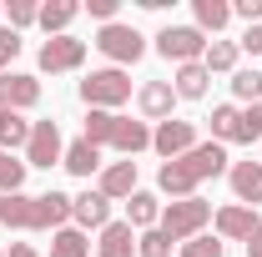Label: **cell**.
Instances as JSON below:
<instances>
[{"label":"cell","mask_w":262,"mask_h":257,"mask_svg":"<svg viewBox=\"0 0 262 257\" xmlns=\"http://www.w3.org/2000/svg\"><path fill=\"white\" fill-rule=\"evenodd\" d=\"M106 222H111V202H106L96 187H86L81 197H71V227H81V232L91 237V232H101Z\"/></svg>","instance_id":"10"},{"label":"cell","mask_w":262,"mask_h":257,"mask_svg":"<svg viewBox=\"0 0 262 257\" xmlns=\"http://www.w3.org/2000/svg\"><path fill=\"white\" fill-rule=\"evenodd\" d=\"M81 10H91V20H101V26H111L116 10H121V0H86Z\"/></svg>","instance_id":"37"},{"label":"cell","mask_w":262,"mask_h":257,"mask_svg":"<svg viewBox=\"0 0 262 257\" xmlns=\"http://www.w3.org/2000/svg\"><path fill=\"white\" fill-rule=\"evenodd\" d=\"M0 227H5V192H0Z\"/></svg>","instance_id":"42"},{"label":"cell","mask_w":262,"mask_h":257,"mask_svg":"<svg viewBox=\"0 0 262 257\" xmlns=\"http://www.w3.org/2000/svg\"><path fill=\"white\" fill-rule=\"evenodd\" d=\"M5 257H46V252H40L35 242H10V252H5Z\"/></svg>","instance_id":"40"},{"label":"cell","mask_w":262,"mask_h":257,"mask_svg":"<svg viewBox=\"0 0 262 257\" xmlns=\"http://www.w3.org/2000/svg\"><path fill=\"white\" fill-rule=\"evenodd\" d=\"M182 161L192 166V177H196V182H207V177H227V166H232V161H227V146H222V141H196V146H192V152H187Z\"/></svg>","instance_id":"15"},{"label":"cell","mask_w":262,"mask_h":257,"mask_svg":"<svg viewBox=\"0 0 262 257\" xmlns=\"http://www.w3.org/2000/svg\"><path fill=\"white\" fill-rule=\"evenodd\" d=\"M136 257H177V242L166 237L162 227H151V232H136Z\"/></svg>","instance_id":"31"},{"label":"cell","mask_w":262,"mask_h":257,"mask_svg":"<svg viewBox=\"0 0 262 257\" xmlns=\"http://www.w3.org/2000/svg\"><path fill=\"white\" fill-rule=\"evenodd\" d=\"M177 257H227V242L212 237V232H202V237H192V242H182Z\"/></svg>","instance_id":"33"},{"label":"cell","mask_w":262,"mask_h":257,"mask_svg":"<svg viewBox=\"0 0 262 257\" xmlns=\"http://www.w3.org/2000/svg\"><path fill=\"white\" fill-rule=\"evenodd\" d=\"M171 106H177L171 81H141V86H136V111H141V121H171Z\"/></svg>","instance_id":"11"},{"label":"cell","mask_w":262,"mask_h":257,"mask_svg":"<svg viewBox=\"0 0 262 257\" xmlns=\"http://www.w3.org/2000/svg\"><path fill=\"white\" fill-rule=\"evenodd\" d=\"M91 237L81 232V227H61V232H51V252L46 257H91Z\"/></svg>","instance_id":"26"},{"label":"cell","mask_w":262,"mask_h":257,"mask_svg":"<svg viewBox=\"0 0 262 257\" xmlns=\"http://www.w3.org/2000/svg\"><path fill=\"white\" fill-rule=\"evenodd\" d=\"M182 247V242H192V237H202L207 227H212V202H202V197H187V202H166L162 207V222H157Z\"/></svg>","instance_id":"2"},{"label":"cell","mask_w":262,"mask_h":257,"mask_svg":"<svg viewBox=\"0 0 262 257\" xmlns=\"http://www.w3.org/2000/svg\"><path fill=\"white\" fill-rule=\"evenodd\" d=\"M66 157V141H61V126L46 116V121H31V141H26V166H40V172H51V166H61Z\"/></svg>","instance_id":"6"},{"label":"cell","mask_w":262,"mask_h":257,"mask_svg":"<svg viewBox=\"0 0 262 257\" xmlns=\"http://www.w3.org/2000/svg\"><path fill=\"white\" fill-rule=\"evenodd\" d=\"M196 182L192 177V166L187 161H162V172H157V192H166L171 202H187V197H196Z\"/></svg>","instance_id":"16"},{"label":"cell","mask_w":262,"mask_h":257,"mask_svg":"<svg viewBox=\"0 0 262 257\" xmlns=\"http://www.w3.org/2000/svg\"><path fill=\"white\" fill-rule=\"evenodd\" d=\"M5 227L10 232H46L40 227V197H31V192L5 197Z\"/></svg>","instance_id":"17"},{"label":"cell","mask_w":262,"mask_h":257,"mask_svg":"<svg viewBox=\"0 0 262 257\" xmlns=\"http://www.w3.org/2000/svg\"><path fill=\"white\" fill-rule=\"evenodd\" d=\"M237 141H262V101H252V106H242V131H237Z\"/></svg>","instance_id":"35"},{"label":"cell","mask_w":262,"mask_h":257,"mask_svg":"<svg viewBox=\"0 0 262 257\" xmlns=\"http://www.w3.org/2000/svg\"><path fill=\"white\" fill-rule=\"evenodd\" d=\"M0 106L5 111H35L40 106V76H31V71H5L0 76Z\"/></svg>","instance_id":"9"},{"label":"cell","mask_w":262,"mask_h":257,"mask_svg":"<svg viewBox=\"0 0 262 257\" xmlns=\"http://www.w3.org/2000/svg\"><path fill=\"white\" fill-rule=\"evenodd\" d=\"M192 26L217 40L232 26V0H192Z\"/></svg>","instance_id":"18"},{"label":"cell","mask_w":262,"mask_h":257,"mask_svg":"<svg viewBox=\"0 0 262 257\" xmlns=\"http://www.w3.org/2000/svg\"><path fill=\"white\" fill-rule=\"evenodd\" d=\"M35 15H40V5H35V0H10V5H5V26H10L15 35H20V31H31V26H35Z\"/></svg>","instance_id":"34"},{"label":"cell","mask_w":262,"mask_h":257,"mask_svg":"<svg viewBox=\"0 0 262 257\" xmlns=\"http://www.w3.org/2000/svg\"><path fill=\"white\" fill-rule=\"evenodd\" d=\"M232 15L247 20V26H257L262 20V0H232Z\"/></svg>","instance_id":"38"},{"label":"cell","mask_w":262,"mask_h":257,"mask_svg":"<svg viewBox=\"0 0 262 257\" xmlns=\"http://www.w3.org/2000/svg\"><path fill=\"white\" fill-rule=\"evenodd\" d=\"M40 227H46V232L71 227V197L66 192H40Z\"/></svg>","instance_id":"30"},{"label":"cell","mask_w":262,"mask_h":257,"mask_svg":"<svg viewBox=\"0 0 262 257\" xmlns=\"http://www.w3.org/2000/svg\"><path fill=\"white\" fill-rule=\"evenodd\" d=\"M212 227H217L222 242H252V237L262 232V217L252 212V207L232 202V207H217V212H212Z\"/></svg>","instance_id":"8"},{"label":"cell","mask_w":262,"mask_h":257,"mask_svg":"<svg viewBox=\"0 0 262 257\" xmlns=\"http://www.w3.org/2000/svg\"><path fill=\"white\" fill-rule=\"evenodd\" d=\"M111 152H121V157H141V152H151V126L146 121H131V116H121L116 121V136H111Z\"/></svg>","instance_id":"20"},{"label":"cell","mask_w":262,"mask_h":257,"mask_svg":"<svg viewBox=\"0 0 262 257\" xmlns=\"http://www.w3.org/2000/svg\"><path fill=\"white\" fill-rule=\"evenodd\" d=\"M61 166L71 172V177H81V182H91V177H101V166H106V161H101V146H91V141L81 136V141H71V146H66Z\"/></svg>","instance_id":"19"},{"label":"cell","mask_w":262,"mask_h":257,"mask_svg":"<svg viewBox=\"0 0 262 257\" xmlns=\"http://www.w3.org/2000/svg\"><path fill=\"white\" fill-rule=\"evenodd\" d=\"M26 172H31L26 161H15L10 152H0V192H5V197H15L20 187H26Z\"/></svg>","instance_id":"32"},{"label":"cell","mask_w":262,"mask_h":257,"mask_svg":"<svg viewBox=\"0 0 262 257\" xmlns=\"http://www.w3.org/2000/svg\"><path fill=\"white\" fill-rule=\"evenodd\" d=\"M207 86H212V76H207V66H202V61L177 66V76H171V91H177V101H207Z\"/></svg>","instance_id":"23"},{"label":"cell","mask_w":262,"mask_h":257,"mask_svg":"<svg viewBox=\"0 0 262 257\" xmlns=\"http://www.w3.org/2000/svg\"><path fill=\"white\" fill-rule=\"evenodd\" d=\"M192 146H196V126H192V121H182V116L151 126V152H157L162 161H182Z\"/></svg>","instance_id":"7"},{"label":"cell","mask_w":262,"mask_h":257,"mask_svg":"<svg viewBox=\"0 0 262 257\" xmlns=\"http://www.w3.org/2000/svg\"><path fill=\"white\" fill-rule=\"evenodd\" d=\"M126 222L136 227V232H151V227L162 222V197L146 192V187H136V192L126 197Z\"/></svg>","instance_id":"21"},{"label":"cell","mask_w":262,"mask_h":257,"mask_svg":"<svg viewBox=\"0 0 262 257\" xmlns=\"http://www.w3.org/2000/svg\"><path fill=\"white\" fill-rule=\"evenodd\" d=\"M237 56H242L237 40H222V35H217V40H207L202 66H207V76H232V71H237Z\"/></svg>","instance_id":"24"},{"label":"cell","mask_w":262,"mask_h":257,"mask_svg":"<svg viewBox=\"0 0 262 257\" xmlns=\"http://www.w3.org/2000/svg\"><path fill=\"white\" fill-rule=\"evenodd\" d=\"M116 121H121V111H86V126H81V136L91 141V146H111V136H116Z\"/></svg>","instance_id":"28"},{"label":"cell","mask_w":262,"mask_h":257,"mask_svg":"<svg viewBox=\"0 0 262 257\" xmlns=\"http://www.w3.org/2000/svg\"><path fill=\"white\" fill-rule=\"evenodd\" d=\"M96 257H136V227L126 217H111L96 232Z\"/></svg>","instance_id":"14"},{"label":"cell","mask_w":262,"mask_h":257,"mask_svg":"<svg viewBox=\"0 0 262 257\" xmlns=\"http://www.w3.org/2000/svg\"><path fill=\"white\" fill-rule=\"evenodd\" d=\"M207 121H212V141L227 146V141H237V131H242V106L237 101H222V106H212Z\"/></svg>","instance_id":"25"},{"label":"cell","mask_w":262,"mask_h":257,"mask_svg":"<svg viewBox=\"0 0 262 257\" xmlns=\"http://www.w3.org/2000/svg\"><path fill=\"white\" fill-rule=\"evenodd\" d=\"M237 51H247V56H262V20L242 31V40H237Z\"/></svg>","instance_id":"39"},{"label":"cell","mask_w":262,"mask_h":257,"mask_svg":"<svg viewBox=\"0 0 262 257\" xmlns=\"http://www.w3.org/2000/svg\"><path fill=\"white\" fill-rule=\"evenodd\" d=\"M76 15H81L76 0H46L40 15H35V26L46 31V40H51V35H71V20H76Z\"/></svg>","instance_id":"22"},{"label":"cell","mask_w":262,"mask_h":257,"mask_svg":"<svg viewBox=\"0 0 262 257\" xmlns=\"http://www.w3.org/2000/svg\"><path fill=\"white\" fill-rule=\"evenodd\" d=\"M96 192L106 197V202H126L131 192H136V161H106L101 166V177H96Z\"/></svg>","instance_id":"13"},{"label":"cell","mask_w":262,"mask_h":257,"mask_svg":"<svg viewBox=\"0 0 262 257\" xmlns=\"http://www.w3.org/2000/svg\"><path fill=\"white\" fill-rule=\"evenodd\" d=\"M81 101H86V111H121L131 101V76L116 66H101L81 81Z\"/></svg>","instance_id":"1"},{"label":"cell","mask_w":262,"mask_h":257,"mask_svg":"<svg viewBox=\"0 0 262 257\" xmlns=\"http://www.w3.org/2000/svg\"><path fill=\"white\" fill-rule=\"evenodd\" d=\"M157 56H166V61L177 66H192L207 56V35L196 31V26H162L157 31Z\"/></svg>","instance_id":"4"},{"label":"cell","mask_w":262,"mask_h":257,"mask_svg":"<svg viewBox=\"0 0 262 257\" xmlns=\"http://www.w3.org/2000/svg\"><path fill=\"white\" fill-rule=\"evenodd\" d=\"M0 257H5V252H0Z\"/></svg>","instance_id":"43"},{"label":"cell","mask_w":262,"mask_h":257,"mask_svg":"<svg viewBox=\"0 0 262 257\" xmlns=\"http://www.w3.org/2000/svg\"><path fill=\"white\" fill-rule=\"evenodd\" d=\"M40 71L46 76H71V71H81L86 66V40L81 35H51V40H40Z\"/></svg>","instance_id":"5"},{"label":"cell","mask_w":262,"mask_h":257,"mask_svg":"<svg viewBox=\"0 0 262 257\" xmlns=\"http://www.w3.org/2000/svg\"><path fill=\"white\" fill-rule=\"evenodd\" d=\"M247 257H262V232L252 237V242H247Z\"/></svg>","instance_id":"41"},{"label":"cell","mask_w":262,"mask_h":257,"mask_svg":"<svg viewBox=\"0 0 262 257\" xmlns=\"http://www.w3.org/2000/svg\"><path fill=\"white\" fill-rule=\"evenodd\" d=\"M91 46H96V51H101L111 66H116V71H126V66H136L141 56H146V35L136 31V26H126V20H111V26H101Z\"/></svg>","instance_id":"3"},{"label":"cell","mask_w":262,"mask_h":257,"mask_svg":"<svg viewBox=\"0 0 262 257\" xmlns=\"http://www.w3.org/2000/svg\"><path fill=\"white\" fill-rule=\"evenodd\" d=\"M227 182H232V197H237L242 207L262 212V161H232Z\"/></svg>","instance_id":"12"},{"label":"cell","mask_w":262,"mask_h":257,"mask_svg":"<svg viewBox=\"0 0 262 257\" xmlns=\"http://www.w3.org/2000/svg\"><path fill=\"white\" fill-rule=\"evenodd\" d=\"M227 86H232V101L237 106H252V101H262V71L257 66H237Z\"/></svg>","instance_id":"27"},{"label":"cell","mask_w":262,"mask_h":257,"mask_svg":"<svg viewBox=\"0 0 262 257\" xmlns=\"http://www.w3.org/2000/svg\"><path fill=\"white\" fill-rule=\"evenodd\" d=\"M15 56H20V35L10 31V26H0V76L15 66Z\"/></svg>","instance_id":"36"},{"label":"cell","mask_w":262,"mask_h":257,"mask_svg":"<svg viewBox=\"0 0 262 257\" xmlns=\"http://www.w3.org/2000/svg\"><path fill=\"white\" fill-rule=\"evenodd\" d=\"M26 141H31V121L20 116V111H5L0 106V152H26Z\"/></svg>","instance_id":"29"}]
</instances>
